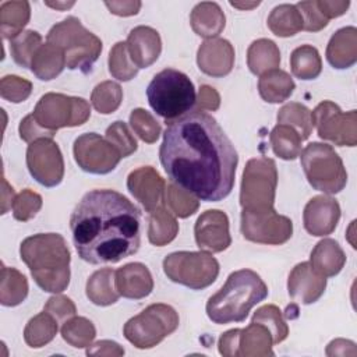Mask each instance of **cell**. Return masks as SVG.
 <instances>
[{"instance_id":"cell-59","label":"cell","mask_w":357,"mask_h":357,"mask_svg":"<svg viewBox=\"0 0 357 357\" xmlns=\"http://www.w3.org/2000/svg\"><path fill=\"white\" fill-rule=\"evenodd\" d=\"M45 4L47 7H52V8H56V10H67L70 7H73L75 3L74 1H45Z\"/></svg>"},{"instance_id":"cell-42","label":"cell","mask_w":357,"mask_h":357,"mask_svg":"<svg viewBox=\"0 0 357 357\" xmlns=\"http://www.w3.org/2000/svg\"><path fill=\"white\" fill-rule=\"evenodd\" d=\"M123 100V89L117 82L103 81L91 93V103L96 112L110 114L119 109Z\"/></svg>"},{"instance_id":"cell-20","label":"cell","mask_w":357,"mask_h":357,"mask_svg":"<svg viewBox=\"0 0 357 357\" xmlns=\"http://www.w3.org/2000/svg\"><path fill=\"white\" fill-rule=\"evenodd\" d=\"M326 289V278L312 269L310 262L297 264L287 279L289 296L301 304L315 303Z\"/></svg>"},{"instance_id":"cell-4","label":"cell","mask_w":357,"mask_h":357,"mask_svg":"<svg viewBox=\"0 0 357 357\" xmlns=\"http://www.w3.org/2000/svg\"><path fill=\"white\" fill-rule=\"evenodd\" d=\"M266 296L268 287L261 276L251 269H240L230 273L222 289L208 298L206 315L218 325L243 322Z\"/></svg>"},{"instance_id":"cell-31","label":"cell","mask_w":357,"mask_h":357,"mask_svg":"<svg viewBox=\"0 0 357 357\" xmlns=\"http://www.w3.org/2000/svg\"><path fill=\"white\" fill-rule=\"evenodd\" d=\"M148 240L156 247H162L173 241L178 233V223L165 205L149 212L148 218Z\"/></svg>"},{"instance_id":"cell-43","label":"cell","mask_w":357,"mask_h":357,"mask_svg":"<svg viewBox=\"0 0 357 357\" xmlns=\"http://www.w3.org/2000/svg\"><path fill=\"white\" fill-rule=\"evenodd\" d=\"M252 322L262 324L269 331L273 344L282 343L289 335V326L283 319L282 311L273 304L259 307L252 315Z\"/></svg>"},{"instance_id":"cell-2","label":"cell","mask_w":357,"mask_h":357,"mask_svg":"<svg viewBox=\"0 0 357 357\" xmlns=\"http://www.w3.org/2000/svg\"><path fill=\"white\" fill-rule=\"evenodd\" d=\"M70 229L85 262L116 264L135 254L141 244L139 209L114 190H92L74 208Z\"/></svg>"},{"instance_id":"cell-28","label":"cell","mask_w":357,"mask_h":357,"mask_svg":"<svg viewBox=\"0 0 357 357\" xmlns=\"http://www.w3.org/2000/svg\"><path fill=\"white\" fill-rule=\"evenodd\" d=\"M294 88L293 78L279 68L262 74L258 81V92L268 103H282L287 100Z\"/></svg>"},{"instance_id":"cell-13","label":"cell","mask_w":357,"mask_h":357,"mask_svg":"<svg viewBox=\"0 0 357 357\" xmlns=\"http://www.w3.org/2000/svg\"><path fill=\"white\" fill-rule=\"evenodd\" d=\"M241 233L244 238L258 244L280 245L290 240L293 223L273 208L264 211H241Z\"/></svg>"},{"instance_id":"cell-47","label":"cell","mask_w":357,"mask_h":357,"mask_svg":"<svg viewBox=\"0 0 357 357\" xmlns=\"http://www.w3.org/2000/svg\"><path fill=\"white\" fill-rule=\"evenodd\" d=\"M42 208V197L29 190H22L13 202V216L20 222H28L32 219Z\"/></svg>"},{"instance_id":"cell-18","label":"cell","mask_w":357,"mask_h":357,"mask_svg":"<svg viewBox=\"0 0 357 357\" xmlns=\"http://www.w3.org/2000/svg\"><path fill=\"white\" fill-rule=\"evenodd\" d=\"M340 219V206L336 199L328 195H317L311 198L303 212L304 229L317 237L331 234Z\"/></svg>"},{"instance_id":"cell-15","label":"cell","mask_w":357,"mask_h":357,"mask_svg":"<svg viewBox=\"0 0 357 357\" xmlns=\"http://www.w3.org/2000/svg\"><path fill=\"white\" fill-rule=\"evenodd\" d=\"M26 166L31 176L45 187H56L64 176V160L52 138H40L28 145Z\"/></svg>"},{"instance_id":"cell-35","label":"cell","mask_w":357,"mask_h":357,"mask_svg":"<svg viewBox=\"0 0 357 357\" xmlns=\"http://www.w3.org/2000/svg\"><path fill=\"white\" fill-rule=\"evenodd\" d=\"M59 329V322L46 311L31 318L24 329V340L29 347L39 349L50 343Z\"/></svg>"},{"instance_id":"cell-60","label":"cell","mask_w":357,"mask_h":357,"mask_svg":"<svg viewBox=\"0 0 357 357\" xmlns=\"http://www.w3.org/2000/svg\"><path fill=\"white\" fill-rule=\"evenodd\" d=\"M230 6L240 8V10H250L254 8L257 6H259V1H254V3H237V1H230Z\"/></svg>"},{"instance_id":"cell-52","label":"cell","mask_w":357,"mask_h":357,"mask_svg":"<svg viewBox=\"0 0 357 357\" xmlns=\"http://www.w3.org/2000/svg\"><path fill=\"white\" fill-rule=\"evenodd\" d=\"M195 103L198 105L199 110L215 112L220 106V96L215 88L209 85H201Z\"/></svg>"},{"instance_id":"cell-32","label":"cell","mask_w":357,"mask_h":357,"mask_svg":"<svg viewBox=\"0 0 357 357\" xmlns=\"http://www.w3.org/2000/svg\"><path fill=\"white\" fill-rule=\"evenodd\" d=\"M31 18L28 1H4L0 6V31L4 39L20 35Z\"/></svg>"},{"instance_id":"cell-24","label":"cell","mask_w":357,"mask_h":357,"mask_svg":"<svg viewBox=\"0 0 357 357\" xmlns=\"http://www.w3.org/2000/svg\"><path fill=\"white\" fill-rule=\"evenodd\" d=\"M190 24L198 36L213 39L225 29L226 17L218 3L202 1L192 8Z\"/></svg>"},{"instance_id":"cell-33","label":"cell","mask_w":357,"mask_h":357,"mask_svg":"<svg viewBox=\"0 0 357 357\" xmlns=\"http://www.w3.org/2000/svg\"><path fill=\"white\" fill-rule=\"evenodd\" d=\"M268 26L276 36L289 38L303 29V17L296 4H279L271 11Z\"/></svg>"},{"instance_id":"cell-38","label":"cell","mask_w":357,"mask_h":357,"mask_svg":"<svg viewBox=\"0 0 357 357\" xmlns=\"http://www.w3.org/2000/svg\"><path fill=\"white\" fill-rule=\"evenodd\" d=\"M278 123L289 126L297 131L301 141L307 139L312 132L311 110L301 103L290 102L282 106L278 112Z\"/></svg>"},{"instance_id":"cell-37","label":"cell","mask_w":357,"mask_h":357,"mask_svg":"<svg viewBox=\"0 0 357 357\" xmlns=\"http://www.w3.org/2000/svg\"><path fill=\"white\" fill-rule=\"evenodd\" d=\"M269 141L273 153L283 160H294L301 152V138L297 131L289 126L278 124L272 128Z\"/></svg>"},{"instance_id":"cell-19","label":"cell","mask_w":357,"mask_h":357,"mask_svg":"<svg viewBox=\"0 0 357 357\" xmlns=\"http://www.w3.org/2000/svg\"><path fill=\"white\" fill-rule=\"evenodd\" d=\"M197 64L202 73L211 77H225L234 66V47L222 38L206 39L197 52Z\"/></svg>"},{"instance_id":"cell-50","label":"cell","mask_w":357,"mask_h":357,"mask_svg":"<svg viewBox=\"0 0 357 357\" xmlns=\"http://www.w3.org/2000/svg\"><path fill=\"white\" fill-rule=\"evenodd\" d=\"M43 311L49 312L59 324H64L67 319L75 315L77 308L71 298H68L67 296L56 294L46 301Z\"/></svg>"},{"instance_id":"cell-30","label":"cell","mask_w":357,"mask_h":357,"mask_svg":"<svg viewBox=\"0 0 357 357\" xmlns=\"http://www.w3.org/2000/svg\"><path fill=\"white\" fill-rule=\"evenodd\" d=\"M85 293L89 301L96 305L106 307L114 304L120 297L114 284V271L103 268L93 272L86 282Z\"/></svg>"},{"instance_id":"cell-40","label":"cell","mask_w":357,"mask_h":357,"mask_svg":"<svg viewBox=\"0 0 357 357\" xmlns=\"http://www.w3.org/2000/svg\"><path fill=\"white\" fill-rule=\"evenodd\" d=\"M165 204L172 213L183 219L194 215L199 208L198 198L173 181L166 185Z\"/></svg>"},{"instance_id":"cell-58","label":"cell","mask_w":357,"mask_h":357,"mask_svg":"<svg viewBox=\"0 0 357 357\" xmlns=\"http://www.w3.org/2000/svg\"><path fill=\"white\" fill-rule=\"evenodd\" d=\"M1 213H6L8 208H13V202L15 199L14 190L11 185H8L6 177H1Z\"/></svg>"},{"instance_id":"cell-17","label":"cell","mask_w":357,"mask_h":357,"mask_svg":"<svg viewBox=\"0 0 357 357\" xmlns=\"http://www.w3.org/2000/svg\"><path fill=\"white\" fill-rule=\"evenodd\" d=\"M127 188L146 212L156 209L165 202L166 183L152 166L132 170L127 177Z\"/></svg>"},{"instance_id":"cell-34","label":"cell","mask_w":357,"mask_h":357,"mask_svg":"<svg viewBox=\"0 0 357 357\" xmlns=\"http://www.w3.org/2000/svg\"><path fill=\"white\" fill-rule=\"evenodd\" d=\"M28 296V280L15 268L1 265V284L0 303L6 307H15L21 304Z\"/></svg>"},{"instance_id":"cell-36","label":"cell","mask_w":357,"mask_h":357,"mask_svg":"<svg viewBox=\"0 0 357 357\" xmlns=\"http://www.w3.org/2000/svg\"><path fill=\"white\" fill-rule=\"evenodd\" d=\"M290 67L294 77L305 81L314 79L321 74L322 60L314 46L303 45L291 52Z\"/></svg>"},{"instance_id":"cell-55","label":"cell","mask_w":357,"mask_h":357,"mask_svg":"<svg viewBox=\"0 0 357 357\" xmlns=\"http://www.w3.org/2000/svg\"><path fill=\"white\" fill-rule=\"evenodd\" d=\"M317 6L322 13V15L329 21L331 18H337L343 15L349 8L350 1L349 0L346 1L344 0H318Z\"/></svg>"},{"instance_id":"cell-46","label":"cell","mask_w":357,"mask_h":357,"mask_svg":"<svg viewBox=\"0 0 357 357\" xmlns=\"http://www.w3.org/2000/svg\"><path fill=\"white\" fill-rule=\"evenodd\" d=\"M105 138L120 152L121 158L130 156L138 148L137 139L128 130V126L120 120L114 121L107 127Z\"/></svg>"},{"instance_id":"cell-61","label":"cell","mask_w":357,"mask_h":357,"mask_svg":"<svg viewBox=\"0 0 357 357\" xmlns=\"http://www.w3.org/2000/svg\"><path fill=\"white\" fill-rule=\"evenodd\" d=\"M354 223H356V220H353L351 223H350V226H349V231H347V240H349V243L351 244V247L353 248H356V241L353 240V230H354Z\"/></svg>"},{"instance_id":"cell-45","label":"cell","mask_w":357,"mask_h":357,"mask_svg":"<svg viewBox=\"0 0 357 357\" xmlns=\"http://www.w3.org/2000/svg\"><path fill=\"white\" fill-rule=\"evenodd\" d=\"M130 126L134 132L146 144H153L160 135V124L145 109H134L130 114Z\"/></svg>"},{"instance_id":"cell-5","label":"cell","mask_w":357,"mask_h":357,"mask_svg":"<svg viewBox=\"0 0 357 357\" xmlns=\"http://www.w3.org/2000/svg\"><path fill=\"white\" fill-rule=\"evenodd\" d=\"M146 98L153 112L169 121L191 112L197 102L194 84L184 73L174 68H165L152 78Z\"/></svg>"},{"instance_id":"cell-6","label":"cell","mask_w":357,"mask_h":357,"mask_svg":"<svg viewBox=\"0 0 357 357\" xmlns=\"http://www.w3.org/2000/svg\"><path fill=\"white\" fill-rule=\"evenodd\" d=\"M46 40L64 52L70 70H79L84 74L92 70L102 52V40L89 32L75 17H67L53 25Z\"/></svg>"},{"instance_id":"cell-41","label":"cell","mask_w":357,"mask_h":357,"mask_svg":"<svg viewBox=\"0 0 357 357\" xmlns=\"http://www.w3.org/2000/svg\"><path fill=\"white\" fill-rule=\"evenodd\" d=\"M42 45V36L36 31H22L20 35L13 38L10 40V52L13 60L24 67H31V61L33 59V54Z\"/></svg>"},{"instance_id":"cell-57","label":"cell","mask_w":357,"mask_h":357,"mask_svg":"<svg viewBox=\"0 0 357 357\" xmlns=\"http://www.w3.org/2000/svg\"><path fill=\"white\" fill-rule=\"evenodd\" d=\"M326 356H356L357 350H356V344L351 340H346V339H335L332 340L325 350Z\"/></svg>"},{"instance_id":"cell-29","label":"cell","mask_w":357,"mask_h":357,"mask_svg":"<svg viewBox=\"0 0 357 357\" xmlns=\"http://www.w3.org/2000/svg\"><path fill=\"white\" fill-rule=\"evenodd\" d=\"M247 64L252 74L262 75L280 64V52L271 39H257L247 50Z\"/></svg>"},{"instance_id":"cell-8","label":"cell","mask_w":357,"mask_h":357,"mask_svg":"<svg viewBox=\"0 0 357 357\" xmlns=\"http://www.w3.org/2000/svg\"><path fill=\"white\" fill-rule=\"evenodd\" d=\"M178 314L167 304H151L138 315L130 318L124 328V337L138 349H151L178 328Z\"/></svg>"},{"instance_id":"cell-16","label":"cell","mask_w":357,"mask_h":357,"mask_svg":"<svg viewBox=\"0 0 357 357\" xmlns=\"http://www.w3.org/2000/svg\"><path fill=\"white\" fill-rule=\"evenodd\" d=\"M195 243L201 250L222 252L231 244L229 218L219 209H208L201 213L194 226Z\"/></svg>"},{"instance_id":"cell-1","label":"cell","mask_w":357,"mask_h":357,"mask_svg":"<svg viewBox=\"0 0 357 357\" xmlns=\"http://www.w3.org/2000/svg\"><path fill=\"white\" fill-rule=\"evenodd\" d=\"M159 159L173 183L202 201L218 202L234 185L237 152L218 121L202 110L169 123Z\"/></svg>"},{"instance_id":"cell-49","label":"cell","mask_w":357,"mask_h":357,"mask_svg":"<svg viewBox=\"0 0 357 357\" xmlns=\"http://www.w3.org/2000/svg\"><path fill=\"white\" fill-rule=\"evenodd\" d=\"M303 17V29L310 32H318L328 25V20L319 11L317 1H300L296 4Z\"/></svg>"},{"instance_id":"cell-27","label":"cell","mask_w":357,"mask_h":357,"mask_svg":"<svg viewBox=\"0 0 357 357\" xmlns=\"http://www.w3.org/2000/svg\"><path fill=\"white\" fill-rule=\"evenodd\" d=\"M66 66L67 63L64 52L60 47L46 42L42 43L33 54L29 68L36 78L42 81H50L56 78Z\"/></svg>"},{"instance_id":"cell-48","label":"cell","mask_w":357,"mask_h":357,"mask_svg":"<svg viewBox=\"0 0 357 357\" xmlns=\"http://www.w3.org/2000/svg\"><path fill=\"white\" fill-rule=\"evenodd\" d=\"M32 92V84L18 75H6L0 81V95L3 99L21 103L28 99Z\"/></svg>"},{"instance_id":"cell-22","label":"cell","mask_w":357,"mask_h":357,"mask_svg":"<svg viewBox=\"0 0 357 357\" xmlns=\"http://www.w3.org/2000/svg\"><path fill=\"white\" fill-rule=\"evenodd\" d=\"M114 284L120 296L139 300L153 290V279L149 269L141 262H130L114 271Z\"/></svg>"},{"instance_id":"cell-9","label":"cell","mask_w":357,"mask_h":357,"mask_svg":"<svg viewBox=\"0 0 357 357\" xmlns=\"http://www.w3.org/2000/svg\"><path fill=\"white\" fill-rule=\"evenodd\" d=\"M163 271L172 282L201 290L216 280L219 262L206 251H177L163 259Z\"/></svg>"},{"instance_id":"cell-25","label":"cell","mask_w":357,"mask_h":357,"mask_svg":"<svg viewBox=\"0 0 357 357\" xmlns=\"http://www.w3.org/2000/svg\"><path fill=\"white\" fill-rule=\"evenodd\" d=\"M346 264V255L333 238H324L317 243L310 255V265L325 278L337 275Z\"/></svg>"},{"instance_id":"cell-7","label":"cell","mask_w":357,"mask_h":357,"mask_svg":"<svg viewBox=\"0 0 357 357\" xmlns=\"http://www.w3.org/2000/svg\"><path fill=\"white\" fill-rule=\"evenodd\" d=\"M301 167L314 190L325 194L340 192L347 183V172L335 149L322 142H311L300 152Z\"/></svg>"},{"instance_id":"cell-56","label":"cell","mask_w":357,"mask_h":357,"mask_svg":"<svg viewBox=\"0 0 357 357\" xmlns=\"http://www.w3.org/2000/svg\"><path fill=\"white\" fill-rule=\"evenodd\" d=\"M105 6L112 14L120 17H130L138 14L141 8V1L138 0H123V1H105Z\"/></svg>"},{"instance_id":"cell-10","label":"cell","mask_w":357,"mask_h":357,"mask_svg":"<svg viewBox=\"0 0 357 357\" xmlns=\"http://www.w3.org/2000/svg\"><path fill=\"white\" fill-rule=\"evenodd\" d=\"M278 185V170L273 159L254 158L245 163L240 205L245 211H264L273 208Z\"/></svg>"},{"instance_id":"cell-23","label":"cell","mask_w":357,"mask_h":357,"mask_svg":"<svg viewBox=\"0 0 357 357\" xmlns=\"http://www.w3.org/2000/svg\"><path fill=\"white\" fill-rule=\"evenodd\" d=\"M326 59L335 68L343 70L351 67L357 61V29L344 26L336 31L328 46Z\"/></svg>"},{"instance_id":"cell-14","label":"cell","mask_w":357,"mask_h":357,"mask_svg":"<svg viewBox=\"0 0 357 357\" xmlns=\"http://www.w3.org/2000/svg\"><path fill=\"white\" fill-rule=\"evenodd\" d=\"M74 159L77 165L92 174H107L116 169L121 155L103 137L96 132H86L74 141Z\"/></svg>"},{"instance_id":"cell-53","label":"cell","mask_w":357,"mask_h":357,"mask_svg":"<svg viewBox=\"0 0 357 357\" xmlns=\"http://www.w3.org/2000/svg\"><path fill=\"white\" fill-rule=\"evenodd\" d=\"M238 336L240 329H230L222 333L218 342L219 353L225 357H238Z\"/></svg>"},{"instance_id":"cell-21","label":"cell","mask_w":357,"mask_h":357,"mask_svg":"<svg viewBox=\"0 0 357 357\" xmlns=\"http://www.w3.org/2000/svg\"><path fill=\"white\" fill-rule=\"evenodd\" d=\"M126 43L128 54L138 68H146L152 66L162 52V40L159 32L145 25H139L131 29Z\"/></svg>"},{"instance_id":"cell-3","label":"cell","mask_w":357,"mask_h":357,"mask_svg":"<svg viewBox=\"0 0 357 357\" xmlns=\"http://www.w3.org/2000/svg\"><path fill=\"white\" fill-rule=\"evenodd\" d=\"M35 283L45 291L61 293L70 283V250L59 233H39L26 237L20 247Z\"/></svg>"},{"instance_id":"cell-39","label":"cell","mask_w":357,"mask_h":357,"mask_svg":"<svg viewBox=\"0 0 357 357\" xmlns=\"http://www.w3.org/2000/svg\"><path fill=\"white\" fill-rule=\"evenodd\" d=\"M96 336L95 325L85 317H71L61 326V337L73 347H88Z\"/></svg>"},{"instance_id":"cell-26","label":"cell","mask_w":357,"mask_h":357,"mask_svg":"<svg viewBox=\"0 0 357 357\" xmlns=\"http://www.w3.org/2000/svg\"><path fill=\"white\" fill-rule=\"evenodd\" d=\"M272 336L269 331L258 322H252L240 329L238 357H266L273 356Z\"/></svg>"},{"instance_id":"cell-51","label":"cell","mask_w":357,"mask_h":357,"mask_svg":"<svg viewBox=\"0 0 357 357\" xmlns=\"http://www.w3.org/2000/svg\"><path fill=\"white\" fill-rule=\"evenodd\" d=\"M18 131H20L21 139L25 142H29V144L36 139H40V138H53V135H54L53 132H50V131L45 130L42 126H39L32 114H28L21 120Z\"/></svg>"},{"instance_id":"cell-44","label":"cell","mask_w":357,"mask_h":357,"mask_svg":"<svg viewBox=\"0 0 357 357\" xmlns=\"http://www.w3.org/2000/svg\"><path fill=\"white\" fill-rule=\"evenodd\" d=\"M109 73L119 81H130L137 73L138 67L132 63L126 42H117L109 53Z\"/></svg>"},{"instance_id":"cell-12","label":"cell","mask_w":357,"mask_h":357,"mask_svg":"<svg viewBox=\"0 0 357 357\" xmlns=\"http://www.w3.org/2000/svg\"><path fill=\"white\" fill-rule=\"evenodd\" d=\"M312 126L322 139L331 141L337 146H356L357 144V112L343 113L331 100L321 102L311 112Z\"/></svg>"},{"instance_id":"cell-11","label":"cell","mask_w":357,"mask_h":357,"mask_svg":"<svg viewBox=\"0 0 357 357\" xmlns=\"http://www.w3.org/2000/svg\"><path fill=\"white\" fill-rule=\"evenodd\" d=\"M32 116L39 126L56 134L59 128L84 124L91 116V107L82 98L49 92L38 100Z\"/></svg>"},{"instance_id":"cell-54","label":"cell","mask_w":357,"mask_h":357,"mask_svg":"<svg viewBox=\"0 0 357 357\" xmlns=\"http://www.w3.org/2000/svg\"><path fill=\"white\" fill-rule=\"evenodd\" d=\"M86 354L88 356H106V357H110V356H123L124 354V349L113 342V340H99L96 343H91L86 349Z\"/></svg>"}]
</instances>
